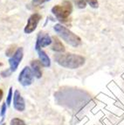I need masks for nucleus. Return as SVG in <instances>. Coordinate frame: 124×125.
Wrapping results in <instances>:
<instances>
[{"mask_svg": "<svg viewBox=\"0 0 124 125\" xmlns=\"http://www.w3.org/2000/svg\"><path fill=\"white\" fill-rule=\"evenodd\" d=\"M6 109H7V104L6 102H4L2 104V107H1V115L4 118V115H5V113H6Z\"/></svg>", "mask_w": 124, "mask_h": 125, "instance_id": "19", "label": "nucleus"}, {"mask_svg": "<svg viewBox=\"0 0 124 125\" xmlns=\"http://www.w3.org/2000/svg\"><path fill=\"white\" fill-rule=\"evenodd\" d=\"M33 80H34V75H33V73L30 67H24L19 73V77H18L19 82L24 87L31 85V83L33 82Z\"/></svg>", "mask_w": 124, "mask_h": 125, "instance_id": "4", "label": "nucleus"}, {"mask_svg": "<svg viewBox=\"0 0 124 125\" xmlns=\"http://www.w3.org/2000/svg\"><path fill=\"white\" fill-rule=\"evenodd\" d=\"M35 50L38 52V56H39V61L41 63L42 67H51V60L48 56L46 52L38 46H35Z\"/></svg>", "mask_w": 124, "mask_h": 125, "instance_id": "9", "label": "nucleus"}, {"mask_svg": "<svg viewBox=\"0 0 124 125\" xmlns=\"http://www.w3.org/2000/svg\"><path fill=\"white\" fill-rule=\"evenodd\" d=\"M52 43V37L48 33H45V32H39L37 36V40H36V44L35 46H38L39 47H46V46H51Z\"/></svg>", "mask_w": 124, "mask_h": 125, "instance_id": "8", "label": "nucleus"}, {"mask_svg": "<svg viewBox=\"0 0 124 125\" xmlns=\"http://www.w3.org/2000/svg\"><path fill=\"white\" fill-rule=\"evenodd\" d=\"M13 107L17 111L23 112L25 109V102L23 96L21 95L20 92L19 90H16L13 94Z\"/></svg>", "mask_w": 124, "mask_h": 125, "instance_id": "7", "label": "nucleus"}, {"mask_svg": "<svg viewBox=\"0 0 124 125\" xmlns=\"http://www.w3.org/2000/svg\"><path fill=\"white\" fill-rule=\"evenodd\" d=\"M42 65L40 63V61H38V60H33L31 61V64H30V67H31V71L34 75V78H37V79H40L42 77V70H41Z\"/></svg>", "mask_w": 124, "mask_h": 125, "instance_id": "10", "label": "nucleus"}, {"mask_svg": "<svg viewBox=\"0 0 124 125\" xmlns=\"http://www.w3.org/2000/svg\"><path fill=\"white\" fill-rule=\"evenodd\" d=\"M85 2L87 3V4L90 5V7L93 9H96L99 7V2L98 0H85Z\"/></svg>", "mask_w": 124, "mask_h": 125, "instance_id": "15", "label": "nucleus"}, {"mask_svg": "<svg viewBox=\"0 0 124 125\" xmlns=\"http://www.w3.org/2000/svg\"><path fill=\"white\" fill-rule=\"evenodd\" d=\"M13 99V92H12V88L10 87L9 88V92H8V94H7V98H6V104L7 106H10V103H11V101Z\"/></svg>", "mask_w": 124, "mask_h": 125, "instance_id": "14", "label": "nucleus"}, {"mask_svg": "<svg viewBox=\"0 0 124 125\" xmlns=\"http://www.w3.org/2000/svg\"><path fill=\"white\" fill-rule=\"evenodd\" d=\"M54 17L58 19L61 23L67 22L70 17L71 13L72 11V5L70 1H64L62 4H57L54 5L51 10Z\"/></svg>", "mask_w": 124, "mask_h": 125, "instance_id": "3", "label": "nucleus"}, {"mask_svg": "<svg viewBox=\"0 0 124 125\" xmlns=\"http://www.w3.org/2000/svg\"><path fill=\"white\" fill-rule=\"evenodd\" d=\"M52 45H51V46H51V49H52L53 52H57V53L65 52L66 47H65V46L63 45V43L59 40V38L53 36V37H52Z\"/></svg>", "mask_w": 124, "mask_h": 125, "instance_id": "11", "label": "nucleus"}, {"mask_svg": "<svg viewBox=\"0 0 124 125\" xmlns=\"http://www.w3.org/2000/svg\"><path fill=\"white\" fill-rule=\"evenodd\" d=\"M17 46L16 45H11V46H10L8 48H7V50L5 51V56L7 57H11L14 54V52H16V50L18 49V48H16Z\"/></svg>", "mask_w": 124, "mask_h": 125, "instance_id": "12", "label": "nucleus"}, {"mask_svg": "<svg viewBox=\"0 0 124 125\" xmlns=\"http://www.w3.org/2000/svg\"><path fill=\"white\" fill-rule=\"evenodd\" d=\"M3 96H4V92H3V90L1 89V88H0V102L2 101Z\"/></svg>", "mask_w": 124, "mask_h": 125, "instance_id": "20", "label": "nucleus"}, {"mask_svg": "<svg viewBox=\"0 0 124 125\" xmlns=\"http://www.w3.org/2000/svg\"><path fill=\"white\" fill-rule=\"evenodd\" d=\"M50 0H32L31 1V5L34 7L36 6H39V5H41V4H45L46 2H49Z\"/></svg>", "mask_w": 124, "mask_h": 125, "instance_id": "17", "label": "nucleus"}, {"mask_svg": "<svg viewBox=\"0 0 124 125\" xmlns=\"http://www.w3.org/2000/svg\"><path fill=\"white\" fill-rule=\"evenodd\" d=\"M53 30L57 33V35L69 46L72 47H78L81 45V38L73 33L71 30H69L67 27H66L62 24H55L53 26Z\"/></svg>", "mask_w": 124, "mask_h": 125, "instance_id": "2", "label": "nucleus"}, {"mask_svg": "<svg viewBox=\"0 0 124 125\" xmlns=\"http://www.w3.org/2000/svg\"><path fill=\"white\" fill-rule=\"evenodd\" d=\"M54 61L60 67L67 69H77L85 64L86 59L82 55L71 52L56 53L53 56Z\"/></svg>", "mask_w": 124, "mask_h": 125, "instance_id": "1", "label": "nucleus"}, {"mask_svg": "<svg viewBox=\"0 0 124 125\" xmlns=\"http://www.w3.org/2000/svg\"><path fill=\"white\" fill-rule=\"evenodd\" d=\"M42 16L39 13H33L29 17L27 23L24 28V31L25 34H31L37 29L39 21L41 20Z\"/></svg>", "mask_w": 124, "mask_h": 125, "instance_id": "6", "label": "nucleus"}, {"mask_svg": "<svg viewBox=\"0 0 124 125\" xmlns=\"http://www.w3.org/2000/svg\"><path fill=\"white\" fill-rule=\"evenodd\" d=\"M10 125H26V124H25V123L22 120V119L13 118L10 120Z\"/></svg>", "mask_w": 124, "mask_h": 125, "instance_id": "16", "label": "nucleus"}, {"mask_svg": "<svg viewBox=\"0 0 124 125\" xmlns=\"http://www.w3.org/2000/svg\"><path fill=\"white\" fill-rule=\"evenodd\" d=\"M72 1L79 9H84L87 6V3L85 2V0H72Z\"/></svg>", "mask_w": 124, "mask_h": 125, "instance_id": "13", "label": "nucleus"}, {"mask_svg": "<svg viewBox=\"0 0 124 125\" xmlns=\"http://www.w3.org/2000/svg\"><path fill=\"white\" fill-rule=\"evenodd\" d=\"M11 73H12V72L10 71V69L7 68V69H5V70H3V71L0 73V75H1L3 78H6V77H9Z\"/></svg>", "mask_w": 124, "mask_h": 125, "instance_id": "18", "label": "nucleus"}, {"mask_svg": "<svg viewBox=\"0 0 124 125\" xmlns=\"http://www.w3.org/2000/svg\"><path fill=\"white\" fill-rule=\"evenodd\" d=\"M2 65H3V64H2V63L0 62V67H1V66H2Z\"/></svg>", "mask_w": 124, "mask_h": 125, "instance_id": "21", "label": "nucleus"}, {"mask_svg": "<svg viewBox=\"0 0 124 125\" xmlns=\"http://www.w3.org/2000/svg\"><path fill=\"white\" fill-rule=\"evenodd\" d=\"M24 57V49L23 47H18V49L16 50V52H14L12 56L9 58V65H10V71L16 72L17 69L19 68V66L20 65L21 61L23 60Z\"/></svg>", "mask_w": 124, "mask_h": 125, "instance_id": "5", "label": "nucleus"}]
</instances>
